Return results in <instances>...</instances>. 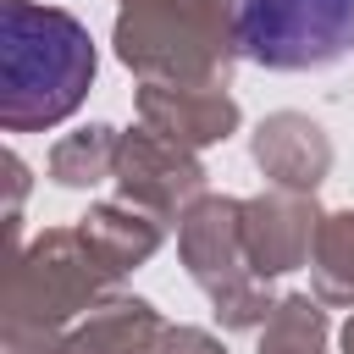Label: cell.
Segmentation results:
<instances>
[{"label":"cell","instance_id":"cell-1","mask_svg":"<svg viewBox=\"0 0 354 354\" xmlns=\"http://www.w3.org/2000/svg\"><path fill=\"white\" fill-rule=\"evenodd\" d=\"M94 83V39L77 17L6 0L0 11V122L11 133L50 127L83 105Z\"/></svg>","mask_w":354,"mask_h":354},{"label":"cell","instance_id":"cell-2","mask_svg":"<svg viewBox=\"0 0 354 354\" xmlns=\"http://www.w3.org/2000/svg\"><path fill=\"white\" fill-rule=\"evenodd\" d=\"M232 44L266 72H321L354 50V0H232Z\"/></svg>","mask_w":354,"mask_h":354}]
</instances>
